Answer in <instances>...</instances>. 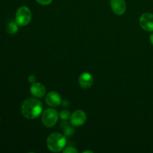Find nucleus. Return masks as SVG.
Returning a JSON list of instances; mask_svg holds the SVG:
<instances>
[{
  "label": "nucleus",
  "instance_id": "1",
  "mask_svg": "<svg viewBox=\"0 0 153 153\" xmlns=\"http://www.w3.org/2000/svg\"><path fill=\"white\" fill-rule=\"evenodd\" d=\"M43 106L40 100L34 98L27 99L23 102L21 107L22 115L26 119L33 120L37 118L42 113Z\"/></svg>",
  "mask_w": 153,
  "mask_h": 153
},
{
  "label": "nucleus",
  "instance_id": "2",
  "mask_svg": "<svg viewBox=\"0 0 153 153\" xmlns=\"http://www.w3.org/2000/svg\"><path fill=\"white\" fill-rule=\"evenodd\" d=\"M46 144L49 150L54 152H58L62 151L67 144L66 137L62 134L54 132L49 134L46 140Z\"/></svg>",
  "mask_w": 153,
  "mask_h": 153
},
{
  "label": "nucleus",
  "instance_id": "3",
  "mask_svg": "<svg viewBox=\"0 0 153 153\" xmlns=\"http://www.w3.org/2000/svg\"><path fill=\"white\" fill-rule=\"evenodd\" d=\"M31 19V12L26 6H22L16 12L15 21L20 26L28 25Z\"/></svg>",
  "mask_w": 153,
  "mask_h": 153
},
{
  "label": "nucleus",
  "instance_id": "4",
  "mask_svg": "<svg viewBox=\"0 0 153 153\" xmlns=\"http://www.w3.org/2000/svg\"><path fill=\"white\" fill-rule=\"evenodd\" d=\"M58 118H59V114L55 109L48 108L43 111L42 115V122L45 126L51 128L57 123Z\"/></svg>",
  "mask_w": 153,
  "mask_h": 153
},
{
  "label": "nucleus",
  "instance_id": "5",
  "mask_svg": "<svg viewBox=\"0 0 153 153\" xmlns=\"http://www.w3.org/2000/svg\"><path fill=\"white\" fill-rule=\"evenodd\" d=\"M87 120V115L82 110H76L70 116V123L73 126H82L85 124Z\"/></svg>",
  "mask_w": 153,
  "mask_h": 153
},
{
  "label": "nucleus",
  "instance_id": "6",
  "mask_svg": "<svg viewBox=\"0 0 153 153\" xmlns=\"http://www.w3.org/2000/svg\"><path fill=\"white\" fill-rule=\"evenodd\" d=\"M140 25L146 31H153V14L151 13H145L140 17Z\"/></svg>",
  "mask_w": 153,
  "mask_h": 153
},
{
  "label": "nucleus",
  "instance_id": "7",
  "mask_svg": "<svg viewBox=\"0 0 153 153\" xmlns=\"http://www.w3.org/2000/svg\"><path fill=\"white\" fill-rule=\"evenodd\" d=\"M46 102L50 107H58L61 104V97L59 94L55 91L48 93L46 97Z\"/></svg>",
  "mask_w": 153,
  "mask_h": 153
},
{
  "label": "nucleus",
  "instance_id": "8",
  "mask_svg": "<svg viewBox=\"0 0 153 153\" xmlns=\"http://www.w3.org/2000/svg\"><path fill=\"white\" fill-rule=\"evenodd\" d=\"M111 7L114 13L117 15H123L126 12V4L125 0H111Z\"/></svg>",
  "mask_w": 153,
  "mask_h": 153
},
{
  "label": "nucleus",
  "instance_id": "9",
  "mask_svg": "<svg viewBox=\"0 0 153 153\" xmlns=\"http://www.w3.org/2000/svg\"><path fill=\"white\" fill-rule=\"evenodd\" d=\"M79 83L82 88L88 89L91 88L94 84V77L91 73L85 72L79 76Z\"/></svg>",
  "mask_w": 153,
  "mask_h": 153
},
{
  "label": "nucleus",
  "instance_id": "10",
  "mask_svg": "<svg viewBox=\"0 0 153 153\" xmlns=\"http://www.w3.org/2000/svg\"><path fill=\"white\" fill-rule=\"evenodd\" d=\"M30 91L34 97H37V98H40L46 94V91L44 85H42L41 83L35 82L31 85V88H30Z\"/></svg>",
  "mask_w": 153,
  "mask_h": 153
},
{
  "label": "nucleus",
  "instance_id": "11",
  "mask_svg": "<svg viewBox=\"0 0 153 153\" xmlns=\"http://www.w3.org/2000/svg\"><path fill=\"white\" fill-rule=\"evenodd\" d=\"M18 24L16 21H10L7 25V31L10 34H14L18 31Z\"/></svg>",
  "mask_w": 153,
  "mask_h": 153
},
{
  "label": "nucleus",
  "instance_id": "12",
  "mask_svg": "<svg viewBox=\"0 0 153 153\" xmlns=\"http://www.w3.org/2000/svg\"><path fill=\"white\" fill-rule=\"evenodd\" d=\"M61 127H62L63 131H64L65 136L70 137V136H73V134H74V128L67 125V123H63Z\"/></svg>",
  "mask_w": 153,
  "mask_h": 153
},
{
  "label": "nucleus",
  "instance_id": "13",
  "mask_svg": "<svg viewBox=\"0 0 153 153\" xmlns=\"http://www.w3.org/2000/svg\"><path fill=\"white\" fill-rule=\"evenodd\" d=\"M60 117H61V120H67V119H69V118L70 117V113L69 111L67 110H63L61 111V112L60 113Z\"/></svg>",
  "mask_w": 153,
  "mask_h": 153
},
{
  "label": "nucleus",
  "instance_id": "14",
  "mask_svg": "<svg viewBox=\"0 0 153 153\" xmlns=\"http://www.w3.org/2000/svg\"><path fill=\"white\" fill-rule=\"evenodd\" d=\"M64 153H77L78 150L74 147H67L64 150Z\"/></svg>",
  "mask_w": 153,
  "mask_h": 153
},
{
  "label": "nucleus",
  "instance_id": "15",
  "mask_svg": "<svg viewBox=\"0 0 153 153\" xmlns=\"http://www.w3.org/2000/svg\"><path fill=\"white\" fill-rule=\"evenodd\" d=\"M39 4H43V5H47L49 4L52 1V0H36Z\"/></svg>",
  "mask_w": 153,
  "mask_h": 153
},
{
  "label": "nucleus",
  "instance_id": "16",
  "mask_svg": "<svg viewBox=\"0 0 153 153\" xmlns=\"http://www.w3.org/2000/svg\"><path fill=\"white\" fill-rule=\"evenodd\" d=\"M28 82H31V83H34V82H36V77L33 75H31V76H28Z\"/></svg>",
  "mask_w": 153,
  "mask_h": 153
},
{
  "label": "nucleus",
  "instance_id": "17",
  "mask_svg": "<svg viewBox=\"0 0 153 153\" xmlns=\"http://www.w3.org/2000/svg\"><path fill=\"white\" fill-rule=\"evenodd\" d=\"M149 39H150V42L153 45V34H152L150 35V37H149Z\"/></svg>",
  "mask_w": 153,
  "mask_h": 153
},
{
  "label": "nucleus",
  "instance_id": "18",
  "mask_svg": "<svg viewBox=\"0 0 153 153\" xmlns=\"http://www.w3.org/2000/svg\"><path fill=\"white\" fill-rule=\"evenodd\" d=\"M83 152H84V153H85V152H91V153H93L92 151H90V150H86V151H84Z\"/></svg>",
  "mask_w": 153,
  "mask_h": 153
}]
</instances>
